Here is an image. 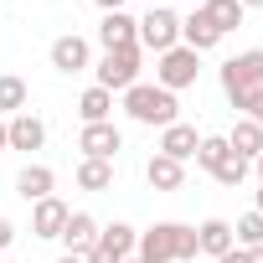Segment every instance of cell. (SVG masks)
<instances>
[{"mask_svg": "<svg viewBox=\"0 0 263 263\" xmlns=\"http://www.w3.org/2000/svg\"><path fill=\"white\" fill-rule=\"evenodd\" d=\"M176 93H165L160 83H135V88H124V114L135 119V124H155V129H165V124H176Z\"/></svg>", "mask_w": 263, "mask_h": 263, "instance_id": "cell-3", "label": "cell"}, {"mask_svg": "<svg viewBox=\"0 0 263 263\" xmlns=\"http://www.w3.org/2000/svg\"><path fill=\"white\" fill-rule=\"evenodd\" d=\"M135 83H140V47L103 52V62H98V88L124 93V88H135Z\"/></svg>", "mask_w": 263, "mask_h": 263, "instance_id": "cell-7", "label": "cell"}, {"mask_svg": "<svg viewBox=\"0 0 263 263\" xmlns=\"http://www.w3.org/2000/svg\"><path fill=\"white\" fill-rule=\"evenodd\" d=\"M253 165H258V181H263V155H258V160H253Z\"/></svg>", "mask_w": 263, "mask_h": 263, "instance_id": "cell-35", "label": "cell"}, {"mask_svg": "<svg viewBox=\"0 0 263 263\" xmlns=\"http://www.w3.org/2000/svg\"><path fill=\"white\" fill-rule=\"evenodd\" d=\"M140 47H150L155 57L171 52V47H181V16L171 6H150V16L140 21Z\"/></svg>", "mask_w": 263, "mask_h": 263, "instance_id": "cell-5", "label": "cell"}, {"mask_svg": "<svg viewBox=\"0 0 263 263\" xmlns=\"http://www.w3.org/2000/svg\"><path fill=\"white\" fill-rule=\"evenodd\" d=\"M47 57H52V67H57V72H67V78H72V72H83V67H88V57H93V52H88V42H83L78 31H67V36H57V42H52V52H47Z\"/></svg>", "mask_w": 263, "mask_h": 263, "instance_id": "cell-11", "label": "cell"}, {"mask_svg": "<svg viewBox=\"0 0 263 263\" xmlns=\"http://www.w3.org/2000/svg\"><path fill=\"white\" fill-rule=\"evenodd\" d=\"M248 171H253V165H248L242 155H232V150H227V160H222V165H217L212 176H217L222 186H242V181H248Z\"/></svg>", "mask_w": 263, "mask_h": 263, "instance_id": "cell-26", "label": "cell"}, {"mask_svg": "<svg viewBox=\"0 0 263 263\" xmlns=\"http://www.w3.org/2000/svg\"><path fill=\"white\" fill-rule=\"evenodd\" d=\"M248 263H263V242H258V248H248Z\"/></svg>", "mask_w": 263, "mask_h": 263, "instance_id": "cell-31", "label": "cell"}, {"mask_svg": "<svg viewBox=\"0 0 263 263\" xmlns=\"http://www.w3.org/2000/svg\"><path fill=\"white\" fill-rule=\"evenodd\" d=\"M11 242H16V227H11V217H0V253H6Z\"/></svg>", "mask_w": 263, "mask_h": 263, "instance_id": "cell-27", "label": "cell"}, {"mask_svg": "<svg viewBox=\"0 0 263 263\" xmlns=\"http://www.w3.org/2000/svg\"><path fill=\"white\" fill-rule=\"evenodd\" d=\"M237 6H242V11H263V0H237Z\"/></svg>", "mask_w": 263, "mask_h": 263, "instance_id": "cell-33", "label": "cell"}, {"mask_svg": "<svg viewBox=\"0 0 263 263\" xmlns=\"http://www.w3.org/2000/svg\"><path fill=\"white\" fill-rule=\"evenodd\" d=\"M196 6H206V0H196Z\"/></svg>", "mask_w": 263, "mask_h": 263, "instance_id": "cell-38", "label": "cell"}, {"mask_svg": "<svg viewBox=\"0 0 263 263\" xmlns=\"http://www.w3.org/2000/svg\"><path fill=\"white\" fill-rule=\"evenodd\" d=\"M196 11L217 26V36H227V31L242 26V6H237V0H206V6H196Z\"/></svg>", "mask_w": 263, "mask_h": 263, "instance_id": "cell-21", "label": "cell"}, {"mask_svg": "<svg viewBox=\"0 0 263 263\" xmlns=\"http://www.w3.org/2000/svg\"><path fill=\"white\" fill-rule=\"evenodd\" d=\"M78 150L88 155V160H114L119 150H124V135L114 124H83V135H78Z\"/></svg>", "mask_w": 263, "mask_h": 263, "instance_id": "cell-9", "label": "cell"}, {"mask_svg": "<svg viewBox=\"0 0 263 263\" xmlns=\"http://www.w3.org/2000/svg\"><path fill=\"white\" fill-rule=\"evenodd\" d=\"M16 191H21L26 201H47V196L57 191V171H52V165H21Z\"/></svg>", "mask_w": 263, "mask_h": 263, "instance_id": "cell-17", "label": "cell"}, {"mask_svg": "<svg viewBox=\"0 0 263 263\" xmlns=\"http://www.w3.org/2000/svg\"><path fill=\"white\" fill-rule=\"evenodd\" d=\"M67 201H57V196H47V201H31V237H62V227H67Z\"/></svg>", "mask_w": 263, "mask_h": 263, "instance_id": "cell-12", "label": "cell"}, {"mask_svg": "<svg viewBox=\"0 0 263 263\" xmlns=\"http://www.w3.org/2000/svg\"><path fill=\"white\" fill-rule=\"evenodd\" d=\"M253 212H263V186H258V206H253Z\"/></svg>", "mask_w": 263, "mask_h": 263, "instance_id": "cell-36", "label": "cell"}, {"mask_svg": "<svg viewBox=\"0 0 263 263\" xmlns=\"http://www.w3.org/2000/svg\"><path fill=\"white\" fill-rule=\"evenodd\" d=\"M242 119H253V124H263V88H258V98H253V108H248Z\"/></svg>", "mask_w": 263, "mask_h": 263, "instance_id": "cell-29", "label": "cell"}, {"mask_svg": "<svg viewBox=\"0 0 263 263\" xmlns=\"http://www.w3.org/2000/svg\"><path fill=\"white\" fill-rule=\"evenodd\" d=\"M217 42H222V36H217V26H212V21H206L201 11H191V16H181V47H191V52L201 57V52H212Z\"/></svg>", "mask_w": 263, "mask_h": 263, "instance_id": "cell-15", "label": "cell"}, {"mask_svg": "<svg viewBox=\"0 0 263 263\" xmlns=\"http://www.w3.org/2000/svg\"><path fill=\"white\" fill-rule=\"evenodd\" d=\"M62 242H67V253H88V248L98 242V222H93L88 212H72L67 227H62Z\"/></svg>", "mask_w": 263, "mask_h": 263, "instance_id": "cell-19", "label": "cell"}, {"mask_svg": "<svg viewBox=\"0 0 263 263\" xmlns=\"http://www.w3.org/2000/svg\"><path fill=\"white\" fill-rule=\"evenodd\" d=\"M196 72H201V57H196L191 47H171V52H160V62H155V83H160L165 93L191 88V83H196Z\"/></svg>", "mask_w": 263, "mask_h": 263, "instance_id": "cell-4", "label": "cell"}, {"mask_svg": "<svg viewBox=\"0 0 263 263\" xmlns=\"http://www.w3.org/2000/svg\"><path fill=\"white\" fill-rule=\"evenodd\" d=\"M78 114H83V124H108V114H114V93L93 83V88L78 98Z\"/></svg>", "mask_w": 263, "mask_h": 263, "instance_id": "cell-22", "label": "cell"}, {"mask_svg": "<svg viewBox=\"0 0 263 263\" xmlns=\"http://www.w3.org/2000/svg\"><path fill=\"white\" fill-rule=\"evenodd\" d=\"M78 186L83 191H108L114 186V160H78Z\"/></svg>", "mask_w": 263, "mask_h": 263, "instance_id": "cell-23", "label": "cell"}, {"mask_svg": "<svg viewBox=\"0 0 263 263\" xmlns=\"http://www.w3.org/2000/svg\"><path fill=\"white\" fill-rule=\"evenodd\" d=\"M124 263H140V258H124Z\"/></svg>", "mask_w": 263, "mask_h": 263, "instance_id": "cell-37", "label": "cell"}, {"mask_svg": "<svg viewBox=\"0 0 263 263\" xmlns=\"http://www.w3.org/2000/svg\"><path fill=\"white\" fill-rule=\"evenodd\" d=\"M227 160V135H201V145H196V165L201 171H217Z\"/></svg>", "mask_w": 263, "mask_h": 263, "instance_id": "cell-24", "label": "cell"}, {"mask_svg": "<svg viewBox=\"0 0 263 263\" xmlns=\"http://www.w3.org/2000/svg\"><path fill=\"white\" fill-rule=\"evenodd\" d=\"M227 150H232V155H242V160L253 165V160L263 155V124L237 119V124H232V135H227Z\"/></svg>", "mask_w": 263, "mask_h": 263, "instance_id": "cell-18", "label": "cell"}, {"mask_svg": "<svg viewBox=\"0 0 263 263\" xmlns=\"http://www.w3.org/2000/svg\"><path fill=\"white\" fill-rule=\"evenodd\" d=\"M98 47L103 52H124V47H140V21L124 16V11H108L98 21Z\"/></svg>", "mask_w": 263, "mask_h": 263, "instance_id": "cell-8", "label": "cell"}, {"mask_svg": "<svg viewBox=\"0 0 263 263\" xmlns=\"http://www.w3.org/2000/svg\"><path fill=\"white\" fill-rule=\"evenodd\" d=\"M135 258L140 263H191L196 258V227H186V222H155L150 232H140Z\"/></svg>", "mask_w": 263, "mask_h": 263, "instance_id": "cell-1", "label": "cell"}, {"mask_svg": "<svg viewBox=\"0 0 263 263\" xmlns=\"http://www.w3.org/2000/svg\"><path fill=\"white\" fill-rule=\"evenodd\" d=\"M145 181H150V191H181V186H186V165L171 160V155H150Z\"/></svg>", "mask_w": 263, "mask_h": 263, "instance_id": "cell-16", "label": "cell"}, {"mask_svg": "<svg viewBox=\"0 0 263 263\" xmlns=\"http://www.w3.org/2000/svg\"><path fill=\"white\" fill-rule=\"evenodd\" d=\"M93 6H98V11L108 16V11H124V0H93Z\"/></svg>", "mask_w": 263, "mask_h": 263, "instance_id": "cell-30", "label": "cell"}, {"mask_svg": "<svg viewBox=\"0 0 263 263\" xmlns=\"http://www.w3.org/2000/svg\"><path fill=\"white\" fill-rule=\"evenodd\" d=\"M6 145H11V150H26V155L42 150V145H47V124H42L31 108L16 114V119H6Z\"/></svg>", "mask_w": 263, "mask_h": 263, "instance_id": "cell-10", "label": "cell"}, {"mask_svg": "<svg viewBox=\"0 0 263 263\" xmlns=\"http://www.w3.org/2000/svg\"><path fill=\"white\" fill-rule=\"evenodd\" d=\"M57 263H88V258H83V253H62Z\"/></svg>", "mask_w": 263, "mask_h": 263, "instance_id": "cell-32", "label": "cell"}, {"mask_svg": "<svg viewBox=\"0 0 263 263\" xmlns=\"http://www.w3.org/2000/svg\"><path fill=\"white\" fill-rule=\"evenodd\" d=\"M232 237H237V248H258V242H263V212H248V217H237Z\"/></svg>", "mask_w": 263, "mask_h": 263, "instance_id": "cell-25", "label": "cell"}, {"mask_svg": "<svg viewBox=\"0 0 263 263\" xmlns=\"http://www.w3.org/2000/svg\"><path fill=\"white\" fill-rule=\"evenodd\" d=\"M135 242H140V232L129 227V222H108V227H98V242L83 258L88 263H124L129 253H135Z\"/></svg>", "mask_w": 263, "mask_h": 263, "instance_id": "cell-6", "label": "cell"}, {"mask_svg": "<svg viewBox=\"0 0 263 263\" xmlns=\"http://www.w3.org/2000/svg\"><path fill=\"white\" fill-rule=\"evenodd\" d=\"M258 88H263V47L237 52V57H227V62H222V93H227V103H232L237 114H248V108H253Z\"/></svg>", "mask_w": 263, "mask_h": 263, "instance_id": "cell-2", "label": "cell"}, {"mask_svg": "<svg viewBox=\"0 0 263 263\" xmlns=\"http://www.w3.org/2000/svg\"><path fill=\"white\" fill-rule=\"evenodd\" d=\"M26 78H16V72H0V119H16V114H26Z\"/></svg>", "mask_w": 263, "mask_h": 263, "instance_id": "cell-20", "label": "cell"}, {"mask_svg": "<svg viewBox=\"0 0 263 263\" xmlns=\"http://www.w3.org/2000/svg\"><path fill=\"white\" fill-rule=\"evenodd\" d=\"M217 263H248V248H227V253H222Z\"/></svg>", "mask_w": 263, "mask_h": 263, "instance_id": "cell-28", "label": "cell"}, {"mask_svg": "<svg viewBox=\"0 0 263 263\" xmlns=\"http://www.w3.org/2000/svg\"><path fill=\"white\" fill-rule=\"evenodd\" d=\"M227 248H237V237H232V222H222V217H206V222L196 227V253H206V258H222Z\"/></svg>", "mask_w": 263, "mask_h": 263, "instance_id": "cell-14", "label": "cell"}, {"mask_svg": "<svg viewBox=\"0 0 263 263\" xmlns=\"http://www.w3.org/2000/svg\"><path fill=\"white\" fill-rule=\"evenodd\" d=\"M0 150H11V145H6V119H0Z\"/></svg>", "mask_w": 263, "mask_h": 263, "instance_id": "cell-34", "label": "cell"}, {"mask_svg": "<svg viewBox=\"0 0 263 263\" xmlns=\"http://www.w3.org/2000/svg\"><path fill=\"white\" fill-rule=\"evenodd\" d=\"M196 145H201L196 124H181V119H176V124H165V129H160V155H171V160H181V165L196 155Z\"/></svg>", "mask_w": 263, "mask_h": 263, "instance_id": "cell-13", "label": "cell"}]
</instances>
